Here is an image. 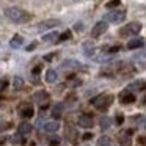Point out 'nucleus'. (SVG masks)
Returning <instances> with one entry per match:
<instances>
[{
	"label": "nucleus",
	"instance_id": "obj_1",
	"mask_svg": "<svg viewBox=\"0 0 146 146\" xmlns=\"http://www.w3.org/2000/svg\"><path fill=\"white\" fill-rule=\"evenodd\" d=\"M5 16H7L8 19L14 21V22H27V21L32 19L30 14H27L25 11L19 10V8H7V10H5Z\"/></svg>",
	"mask_w": 146,
	"mask_h": 146
},
{
	"label": "nucleus",
	"instance_id": "obj_2",
	"mask_svg": "<svg viewBox=\"0 0 146 146\" xmlns=\"http://www.w3.org/2000/svg\"><path fill=\"white\" fill-rule=\"evenodd\" d=\"M111 102H113V96H110V94H99L98 98L91 99V104L94 107H98L99 110H107Z\"/></svg>",
	"mask_w": 146,
	"mask_h": 146
},
{
	"label": "nucleus",
	"instance_id": "obj_3",
	"mask_svg": "<svg viewBox=\"0 0 146 146\" xmlns=\"http://www.w3.org/2000/svg\"><path fill=\"white\" fill-rule=\"evenodd\" d=\"M140 30H141V24H140V22H130V24L124 25L123 29L119 30V35L124 36V38H129V36L138 35Z\"/></svg>",
	"mask_w": 146,
	"mask_h": 146
},
{
	"label": "nucleus",
	"instance_id": "obj_4",
	"mask_svg": "<svg viewBox=\"0 0 146 146\" xmlns=\"http://www.w3.org/2000/svg\"><path fill=\"white\" fill-rule=\"evenodd\" d=\"M126 19V11L123 10H115V11H110L104 16V22H113V24H118V22H123Z\"/></svg>",
	"mask_w": 146,
	"mask_h": 146
},
{
	"label": "nucleus",
	"instance_id": "obj_5",
	"mask_svg": "<svg viewBox=\"0 0 146 146\" xmlns=\"http://www.w3.org/2000/svg\"><path fill=\"white\" fill-rule=\"evenodd\" d=\"M107 29H108L107 22L101 21V22H98L94 27H93V30H91V36H93V38H98V36L104 35V33L107 32Z\"/></svg>",
	"mask_w": 146,
	"mask_h": 146
},
{
	"label": "nucleus",
	"instance_id": "obj_6",
	"mask_svg": "<svg viewBox=\"0 0 146 146\" xmlns=\"http://www.w3.org/2000/svg\"><path fill=\"white\" fill-rule=\"evenodd\" d=\"M60 25V21L57 19H49V21H44V22H41L38 27H36V30L38 32H44V30H49V29H54V27Z\"/></svg>",
	"mask_w": 146,
	"mask_h": 146
},
{
	"label": "nucleus",
	"instance_id": "obj_7",
	"mask_svg": "<svg viewBox=\"0 0 146 146\" xmlns=\"http://www.w3.org/2000/svg\"><path fill=\"white\" fill-rule=\"evenodd\" d=\"M79 126L85 127V129L93 127V118L90 116V115H82V116H79Z\"/></svg>",
	"mask_w": 146,
	"mask_h": 146
},
{
	"label": "nucleus",
	"instance_id": "obj_8",
	"mask_svg": "<svg viewBox=\"0 0 146 146\" xmlns=\"http://www.w3.org/2000/svg\"><path fill=\"white\" fill-rule=\"evenodd\" d=\"M141 90H146L145 80H137V82L130 83V85L127 86V91H141Z\"/></svg>",
	"mask_w": 146,
	"mask_h": 146
},
{
	"label": "nucleus",
	"instance_id": "obj_9",
	"mask_svg": "<svg viewBox=\"0 0 146 146\" xmlns=\"http://www.w3.org/2000/svg\"><path fill=\"white\" fill-rule=\"evenodd\" d=\"M130 133L132 130H126V132L119 133V145L121 146H130L132 141H130Z\"/></svg>",
	"mask_w": 146,
	"mask_h": 146
},
{
	"label": "nucleus",
	"instance_id": "obj_10",
	"mask_svg": "<svg viewBox=\"0 0 146 146\" xmlns=\"http://www.w3.org/2000/svg\"><path fill=\"white\" fill-rule=\"evenodd\" d=\"M143 46H145V39H141V38H133L127 42V49H130V50L140 49V47H143Z\"/></svg>",
	"mask_w": 146,
	"mask_h": 146
},
{
	"label": "nucleus",
	"instance_id": "obj_11",
	"mask_svg": "<svg viewBox=\"0 0 146 146\" xmlns=\"http://www.w3.org/2000/svg\"><path fill=\"white\" fill-rule=\"evenodd\" d=\"M119 99H121L123 104H132V102L135 101V96H133L130 91H124V93H121Z\"/></svg>",
	"mask_w": 146,
	"mask_h": 146
},
{
	"label": "nucleus",
	"instance_id": "obj_12",
	"mask_svg": "<svg viewBox=\"0 0 146 146\" xmlns=\"http://www.w3.org/2000/svg\"><path fill=\"white\" fill-rule=\"evenodd\" d=\"M58 79L57 76V71L55 69H47V72H46V82L47 83H55Z\"/></svg>",
	"mask_w": 146,
	"mask_h": 146
},
{
	"label": "nucleus",
	"instance_id": "obj_13",
	"mask_svg": "<svg viewBox=\"0 0 146 146\" xmlns=\"http://www.w3.org/2000/svg\"><path fill=\"white\" fill-rule=\"evenodd\" d=\"M58 127H60V126H58L57 121H47V123L44 124V130H46V132H50V133L52 132H57Z\"/></svg>",
	"mask_w": 146,
	"mask_h": 146
},
{
	"label": "nucleus",
	"instance_id": "obj_14",
	"mask_svg": "<svg viewBox=\"0 0 146 146\" xmlns=\"http://www.w3.org/2000/svg\"><path fill=\"white\" fill-rule=\"evenodd\" d=\"M22 44H24V38H22V36H19V35H16L14 38H11V41H10V46L13 49H19Z\"/></svg>",
	"mask_w": 146,
	"mask_h": 146
},
{
	"label": "nucleus",
	"instance_id": "obj_15",
	"mask_svg": "<svg viewBox=\"0 0 146 146\" xmlns=\"http://www.w3.org/2000/svg\"><path fill=\"white\" fill-rule=\"evenodd\" d=\"M17 129H19V133H21V135H29V133L32 132V124H29V123H21Z\"/></svg>",
	"mask_w": 146,
	"mask_h": 146
},
{
	"label": "nucleus",
	"instance_id": "obj_16",
	"mask_svg": "<svg viewBox=\"0 0 146 146\" xmlns=\"http://www.w3.org/2000/svg\"><path fill=\"white\" fill-rule=\"evenodd\" d=\"M79 66H80V63L77 60H66L64 63H61V68H64V69H76Z\"/></svg>",
	"mask_w": 146,
	"mask_h": 146
},
{
	"label": "nucleus",
	"instance_id": "obj_17",
	"mask_svg": "<svg viewBox=\"0 0 146 146\" xmlns=\"http://www.w3.org/2000/svg\"><path fill=\"white\" fill-rule=\"evenodd\" d=\"M58 33H47V35L42 36V41L44 42H58Z\"/></svg>",
	"mask_w": 146,
	"mask_h": 146
},
{
	"label": "nucleus",
	"instance_id": "obj_18",
	"mask_svg": "<svg viewBox=\"0 0 146 146\" xmlns=\"http://www.w3.org/2000/svg\"><path fill=\"white\" fill-rule=\"evenodd\" d=\"M35 101H36V102H41V104H42V102L49 101V94H47L46 91H38V93L35 94Z\"/></svg>",
	"mask_w": 146,
	"mask_h": 146
},
{
	"label": "nucleus",
	"instance_id": "obj_19",
	"mask_svg": "<svg viewBox=\"0 0 146 146\" xmlns=\"http://www.w3.org/2000/svg\"><path fill=\"white\" fill-rule=\"evenodd\" d=\"M13 85H14V88H16V90H22L24 88V79H22V77H19V76H16L13 79Z\"/></svg>",
	"mask_w": 146,
	"mask_h": 146
},
{
	"label": "nucleus",
	"instance_id": "obj_20",
	"mask_svg": "<svg viewBox=\"0 0 146 146\" xmlns=\"http://www.w3.org/2000/svg\"><path fill=\"white\" fill-rule=\"evenodd\" d=\"M99 124H101V129L102 130H105V129H108L110 127V124H111V119L108 116H104V118H101V121H99Z\"/></svg>",
	"mask_w": 146,
	"mask_h": 146
},
{
	"label": "nucleus",
	"instance_id": "obj_21",
	"mask_svg": "<svg viewBox=\"0 0 146 146\" xmlns=\"http://www.w3.org/2000/svg\"><path fill=\"white\" fill-rule=\"evenodd\" d=\"M21 115H22V118H32L33 116V107L27 105L25 108H22V110H21Z\"/></svg>",
	"mask_w": 146,
	"mask_h": 146
},
{
	"label": "nucleus",
	"instance_id": "obj_22",
	"mask_svg": "<svg viewBox=\"0 0 146 146\" xmlns=\"http://www.w3.org/2000/svg\"><path fill=\"white\" fill-rule=\"evenodd\" d=\"M110 145H111V138L107 135L101 137V138L98 140V146H110Z\"/></svg>",
	"mask_w": 146,
	"mask_h": 146
},
{
	"label": "nucleus",
	"instance_id": "obj_23",
	"mask_svg": "<svg viewBox=\"0 0 146 146\" xmlns=\"http://www.w3.org/2000/svg\"><path fill=\"white\" fill-rule=\"evenodd\" d=\"M61 111H63V105L57 104L54 108H52V115H54V118H60L61 116Z\"/></svg>",
	"mask_w": 146,
	"mask_h": 146
},
{
	"label": "nucleus",
	"instance_id": "obj_24",
	"mask_svg": "<svg viewBox=\"0 0 146 146\" xmlns=\"http://www.w3.org/2000/svg\"><path fill=\"white\" fill-rule=\"evenodd\" d=\"M25 140H24V135H21V133H16V135L11 137V143H14V145H19V143H24Z\"/></svg>",
	"mask_w": 146,
	"mask_h": 146
},
{
	"label": "nucleus",
	"instance_id": "obj_25",
	"mask_svg": "<svg viewBox=\"0 0 146 146\" xmlns=\"http://www.w3.org/2000/svg\"><path fill=\"white\" fill-rule=\"evenodd\" d=\"M119 3H121V0H110V2H107V3H105V7L110 10V8H116Z\"/></svg>",
	"mask_w": 146,
	"mask_h": 146
},
{
	"label": "nucleus",
	"instance_id": "obj_26",
	"mask_svg": "<svg viewBox=\"0 0 146 146\" xmlns=\"http://www.w3.org/2000/svg\"><path fill=\"white\" fill-rule=\"evenodd\" d=\"M69 38H71V32L66 30L64 33H61V35L58 36V41H66V39H69Z\"/></svg>",
	"mask_w": 146,
	"mask_h": 146
},
{
	"label": "nucleus",
	"instance_id": "obj_27",
	"mask_svg": "<svg viewBox=\"0 0 146 146\" xmlns=\"http://www.w3.org/2000/svg\"><path fill=\"white\" fill-rule=\"evenodd\" d=\"M49 145L50 146H58L60 145V138H58V137H50V138H49Z\"/></svg>",
	"mask_w": 146,
	"mask_h": 146
},
{
	"label": "nucleus",
	"instance_id": "obj_28",
	"mask_svg": "<svg viewBox=\"0 0 146 146\" xmlns=\"http://www.w3.org/2000/svg\"><path fill=\"white\" fill-rule=\"evenodd\" d=\"M10 126H11V123H0V132H3V130H7Z\"/></svg>",
	"mask_w": 146,
	"mask_h": 146
},
{
	"label": "nucleus",
	"instance_id": "obj_29",
	"mask_svg": "<svg viewBox=\"0 0 146 146\" xmlns=\"http://www.w3.org/2000/svg\"><path fill=\"white\" fill-rule=\"evenodd\" d=\"M119 46H111V47H110V50H108V52H110V54H115V52H118V50H119Z\"/></svg>",
	"mask_w": 146,
	"mask_h": 146
},
{
	"label": "nucleus",
	"instance_id": "obj_30",
	"mask_svg": "<svg viewBox=\"0 0 146 146\" xmlns=\"http://www.w3.org/2000/svg\"><path fill=\"white\" fill-rule=\"evenodd\" d=\"M123 121H124L123 115H118V116H116V123H118V124H123Z\"/></svg>",
	"mask_w": 146,
	"mask_h": 146
},
{
	"label": "nucleus",
	"instance_id": "obj_31",
	"mask_svg": "<svg viewBox=\"0 0 146 146\" xmlns=\"http://www.w3.org/2000/svg\"><path fill=\"white\" fill-rule=\"evenodd\" d=\"M5 86H7V82H5V80H0V91H2Z\"/></svg>",
	"mask_w": 146,
	"mask_h": 146
},
{
	"label": "nucleus",
	"instance_id": "obj_32",
	"mask_svg": "<svg viewBox=\"0 0 146 146\" xmlns=\"http://www.w3.org/2000/svg\"><path fill=\"white\" fill-rule=\"evenodd\" d=\"M90 138H93L91 133H85V135H83V140H90Z\"/></svg>",
	"mask_w": 146,
	"mask_h": 146
},
{
	"label": "nucleus",
	"instance_id": "obj_33",
	"mask_svg": "<svg viewBox=\"0 0 146 146\" xmlns=\"http://www.w3.org/2000/svg\"><path fill=\"white\" fill-rule=\"evenodd\" d=\"M36 47V42H33V44H30L29 47H27V50H32V49H35Z\"/></svg>",
	"mask_w": 146,
	"mask_h": 146
},
{
	"label": "nucleus",
	"instance_id": "obj_34",
	"mask_svg": "<svg viewBox=\"0 0 146 146\" xmlns=\"http://www.w3.org/2000/svg\"><path fill=\"white\" fill-rule=\"evenodd\" d=\"M39 71H41V66H36L35 69H33V74H38Z\"/></svg>",
	"mask_w": 146,
	"mask_h": 146
},
{
	"label": "nucleus",
	"instance_id": "obj_35",
	"mask_svg": "<svg viewBox=\"0 0 146 146\" xmlns=\"http://www.w3.org/2000/svg\"><path fill=\"white\" fill-rule=\"evenodd\" d=\"M76 30H82V24H80V22L76 25Z\"/></svg>",
	"mask_w": 146,
	"mask_h": 146
},
{
	"label": "nucleus",
	"instance_id": "obj_36",
	"mask_svg": "<svg viewBox=\"0 0 146 146\" xmlns=\"http://www.w3.org/2000/svg\"><path fill=\"white\" fill-rule=\"evenodd\" d=\"M83 146H88V145H83Z\"/></svg>",
	"mask_w": 146,
	"mask_h": 146
},
{
	"label": "nucleus",
	"instance_id": "obj_37",
	"mask_svg": "<svg viewBox=\"0 0 146 146\" xmlns=\"http://www.w3.org/2000/svg\"><path fill=\"white\" fill-rule=\"evenodd\" d=\"M145 102H146V98H145Z\"/></svg>",
	"mask_w": 146,
	"mask_h": 146
}]
</instances>
